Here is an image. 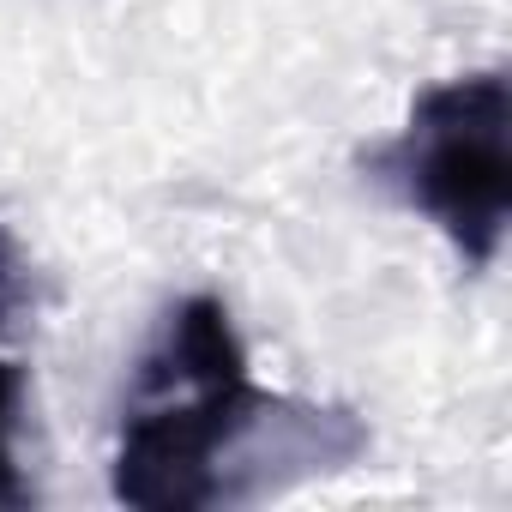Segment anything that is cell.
Listing matches in <instances>:
<instances>
[{
	"label": "cell",
	"instance_id": "obj_1",
	"mask_svg": "<svg viewBox=\"0 0 512 512\" xmlns=\"http://www.w3.org/2000/svg\"><path fill=\"white\" fill-rule=\"evenodd\" d=\"M362 452L368 428L356 410L253 386L223 296L199 290L157 320L127 380L109 488L139 512H199L284 494Z\"/></svg>",
	"mask_w": 512,
	"mask_h": 512
},
{
	"label": "cell",
	"instance_id": "obj_2",
	"mask_svg": "<svg viewBox=\"0 0 512 512\" xmlns=\"http://www.w3.org/2000/svg\"><path fill=\"white\" fill-rule=\"evenodd\" d=\"M368 175L422 211L470 272H488L512 217V97L506 73H458L416 91L404 127L374 145Z\"/></svg>",
	"mask_w": 512,
	"mask_h": 512
},
{
	"label": "cell",
	"instance_id": "obj_3",
	"mask_svg": "<svg viewBox=\"0 0 512 512\" xmlns=\"http://www.w3.org/2000/svg\"><path fill=\"white\" fill-rule=\"evenodd\" d=\"M13 308V260H7V241H0V320ZM19 416H25V368L13 356H0V494L19 488Z\"/></svg>",
	"mask_w": 512,
	"mask_h": 512
}]
</instances>
